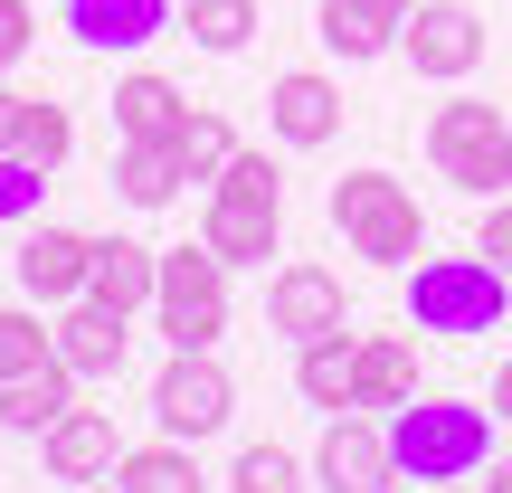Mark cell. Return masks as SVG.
<instances>
[{
	"instance_id": "6da1fadb",
	"label": "cell",
	"mask_w": 512,
	"mask_h": 493,
	"mask_svg": "<svg viewBox=\"0 0 512 493\" xmlns=\"http://www.w3.org/2000/svg\"><path fill=\"white\" fill-rule=\"evenodd\" d=\"M389 456L418 484H475L494 465V418L475 399H408L389 408Z\"/></svg>"
},
{
	"instance_id": "7a4b0ae2",
	"label": "cell",
	"mask_w": 512,
	"mask_h": 493,
	"mask_svg": "<svg viewBox=\"0 0 512 493\" xmlns=\"http://www.w3.org/2000/svg\"><path fill=\"white\" fill-rule=\"evenodd\" d=\"M512 313V275L494 256H418L408 266V323L437 332V342H475V332H494Z\"/></svg>"
},
{
	"instance_id": "3957f363",
	"label": "cell",
	"mask_w": 512,
	"mask_h": 493,
	"mask_svg": "<svg viewBox=\"0 0 512 493\" xmlns=\"http://www.w3.org/2000/svg\"><path fill=\"white\" fill-rule=\"evenodd\" d=\"M275 238H285V171L266 152H238V162L209 181V219H200V247L219 266H266Z\"/></svg>"
},
{
	"instance_id": "277c9868",
	"label": "cell",
	"mask_w": 512,
	"mask_h": 493,
	"mask_svg": "<svg viewBox=\"0 0 512 493\" xmlns=\"http://www.w3.org/2000/svg\"><path fill=\"white\" fill-rule=\"evenodd\" d=\"M332 228H342V247L370 256V266H418L427 256L418 190H408L399 171H351V181H332Z\"/></svg>"
},
{
	"instance_id": "5b68a950",
	"label": "cell",
	"mask_w": 512,
	"mask_h": 493,
	"mask_svg": "<svg viewBox=\"0 0 512 493\" xmlns=\"http://www.w3.org/2000/svg\"><path fill=\"white\" fill-rule=\"evenodd\" d=\"M427 152H437V181H456L465 200H512V124H503V105H475V95L437 105L427 114Z\"/></svg>"
},
{
	"instance_id": "8992f818",
	"label": "cell",
	"mask_w": 512,
	"mask_h": 493,
	"mask_svg": "<svg viewBox=\"0 0 512 493\" xmlns=\"http://www.w3.org/2000/svg\"><path fill=\"white\" fill-rule=\"evenodd\" d=\"M152 323H162L171 351H219V332H228V266L209 247H162Z\"/></svg>"
},
{
	"instance_id": "52a82bcc",
	"label": "cell",
	"mask_w": 512,
	"mask_h": 493,
	"mask_svg": "<svg viewBox=\"0 0 512 493\" xmlns=\"http://www.w3.org/2000/svg\"><path fill=\"white\" fill-rule=\"evenodd\" d=\"M228 418H238L228 370L209 361V351H171L162 380H152V427H162V437H181V446H200V437H219Z\"/></svg>"
},
{
	"instance_id": "ba28073f",
	"label": "cell",
	"mask_w": 512,
	"mask_h": 493,
	"mask_svg": "<svg viewBox=\"0 0 512 493\" xmlns=\"http://www.w3.org/2000/svg\"><path fill=\"white\" fill-rule=\"evenodd\" d=\"M399 57L418 76H437V86H456V76L484 67V19L465 10V0H418L408 29H399Z\"/></svg>"
},
{
	"instance_id": "9c48e42d",
	"label": "cell",
	"mask_w": 512,
	"mask_h": 493,
	"mask_svg": "<svg viewBox=\"0 0 512 493\" xmlns=\"http://www.w3.org/2000/svg\"><path fill=\"white\" fill-rule=\"evenodd\" d=\"M313 484H323V493H389V484H399L389 427H370V418H332L323 446H313Z\"/></svg>"
},
{
	"instance_id": "30bf717a",
	"label": "cell",
	"mask_w": 512,
	"mask_h": 493,
	"mask_svg": "<svg viewBox=\"0 0 512 493\" xmlns=\"http://www.w3.org/2000/svg\"><path fill=\"white\" fill-rule=\"evenodd\" d=\"M57 361L76 370V380H114L124 370V351H133V313H114V304H95V294H76V304H57Z\"/></svg>"
},
{
	"instance_id": "8fae6325",
	"label": "cell",
	"mask_w": 512,
	"mask_h": 493,
	"mask_svg": "<svg viewBox=\"0 0 512 493\" xmlns=\"http://www.w3.org/2000/svg\"><path fill=\"white\" fill-rule=\"evenodd\" d=\"M266 323L285 332L294 351L323 342V332H342V323H351V313H342V275H332V266H275V285H266Z\"/></svg>"
},
{
	"instance_id": "7c38bea8",
	"label": "cell",
	"mask_w": 512,
	"mask_h": 493,
	"mask_svg": "<svg viewBox=\"0 0 512 493\" xmlns=\"http://www.w3.org/2000/svg\"><path fill=\"white\" fill-rule=\"evenodd\" d=\"M418 399V332H351V408H408Z\"/></svg>"
},
{
	"instance_id": "4fadbf2b",
	"label": "cell",
	"mask_w": 512,
	"mask_h": 493,
	"mask_svg": "<svg viewBox=\"0 0 512 493\" xmlns=\"http://www.w3.org/2000/svg\"><path fill=\"white\" fill-rule=\"evenodd\" d=\"M171 10L181 0H67V38L95 48V57H133L171 29Z\"/></svg>"
},
{
	"instance_id": "5bb4252c",
	"label": "cell",
	"mask_w": 512,
	"mask_h": 493,
	"mask_svg": "<svg viewBox=\"0 0 512 493\" xmlns=\"http://www.w3.org/2000/svg\"><path fill=\"white\" fill-rule=\"evenodd\" d=\"M266 124H275V143L323 152L332 133H342V86H332V76H313V67L275 76V86H266Z\"/></svg>"
},
{
	"instance_id": "9a60e30c",
	"label": "cell",
	"mask_w": 512,
	"mask_h": 493,
	"mask_svg": "<svg viewBox=\"0 0 512 493\" xmlns=\"http://www.w3.org/2000/svg\"><path fill=\"white\" fill-rule=\"evenodd\" d=\"M10 266H19V294H29V304H76V294H86V266H95V238H76V228H29Z\"/></svg>"
},
{
	"instance_id": "2e32d148",
	"label": "cell",
	"mask_w": 512,
	"mask_h": 493,
	"mask_svg": "<svg viewBox=\"0 0 512 493\" xmlns=\"http://www.w3.org/2000/svg\"><path fill=\"white\" fill-rule=\"evenodd\" d=\"M408 10H418V0H323V10H313V38H323L342 67H361V57H389V48H399Z\"/></svg>"
},
{
	"instance_id": "e0dca14e",
	"label": "cell",
	"mask_w": 512,
	"mask_h": 493,
	"mask_svg": "<svg viewBox=\"0 0 512 493\" xmlns=\"http://www.w3.org/2000/svg\"><path fill=\"white\" fill-rule=\"evenodd\" d=\"M38 456H48L57 484H105L114 465H124V446H114V418H105V408H67V418L38 437Z\"/></svg>"
},
{
	"instance_id": "ac0fdd59",
	"label": "cell",
	"mask_w": 512,
	"mask_h": 493,
	"mask_svg": "<svg viewBox=\"0 0 512 493\" xmlns=\"http://www.w3.org/2000/svg\"><path fill=\"white\" fill-rule=\"evenodd\" d=\"M181 124H190V95L171 86V76L133 67L124 86H114V143H181Z\"/></svg>"
},
{
	"instance_id": "d6986e66",
	"label": "cell",
	"mask_w": 512,
	"mask_h": 493,
	"mask_svg": "<svg viewBox=\"0 0 512 493\" xmlns=\"http://www.w3.org/2000/svg\"><path fill=\"white\" fill-rule=\"evenodd\" d=\"M152 285H162V247H143V238H95V266H86V294H95V304L143 313Z\"/></svg>"
},
{
	"instance_id": "ffe728a7",
	"label": "cell",
	"mask_w": 512,
	"mask_h": 493,
	"mask_svg": "<svg viewBox=\"0 0 512 493\" xmlns=\"http://www.w3.org/2000/svg\"><path fill=\"white\" fill-rule=\"evenodd\" d=\"M67 408H76V370L67 361H38V370H19V380H0V427H10V437H48Z\"/></svg>"
},
{
	"instance_id": "44dd1931",
	"label": "cell",
	"mask_w": 512,
	"mask_h": 493,
	"mask_svg": "<svg viewBox=\"0 0 512 493\" xmlns=\"http://www.w3.org/2000/svg\"><path fill=\"white\" fill-rule=\"evenodd\" d=\"M114 190L133 209H171L181 200V143H124L114 152Z\"/></svg>"
},
{
	"instance_id": "7402d4cb",
	"label": "cell",
	"mask_w": 512,
	"mask_h": 493,
	"mask_svg": "<svg viewBox=\"0 0 512 493\" xmlns=\"http://www.w3.org/2000/svg\"><path fill=\"white\" fill-rule=\"evenodd\" d=\"M114 484H124V493H209V475L190 465V446H181V437H162V446H124Z\"/></svg>"
},
{
	"instance_id": "603a6c76",
	"label": "cell",
	"mask_w": 512,
	"mask_h": 493,
	"mask_svg": "<svg viewBox=\"0 0 512 493\" xmlns=\"http://www.w3.org/2000/svg\"><path fill=\"white\" fill-rule=\"evenodd\" d=\"M294 389H304V408H332L342 418L351 408V332H323V342L294 351Z\"/></svg>"
},
{
	"instance_id": "cb8c5ba5",
	"label": "cell",
	"mask_w": 512,
	"mask_h": 493,
	"mask_svg": "<svg viewBox=\"0 0 512 493\" xmlns=\"http://www.w3.org/2000/svg\"><path fill=\"white\" fill-rule=\"evenodd\" d=\"M181 19H190V48L209 57H238L256 38V0H181Z\"/></svg>"
},
{
	"instance_id": "d4e9b609",
	"label": "cell",
	"mask_w": 512,
	"mask_h": 493,
	"mask_svg": "<svg viewBox=\"0 0 512 493\" xmlns=\"http://www.w3.org/2000/svg\"><path fill=\"white\" fill-rule=\"evenodd\" d=\"M38 361H57V332L38 323V304H0V380H19Z\"/></svg>"
},
{
	"instance_id": "484cf974",
	"label": "cell",
	"mask_w": 512,
	"mask_h": 493,
	"mask_svg": "<svg viewBox=\"0 0 512 493\" xmlns=\"http://www.w3.org/2000/svg\"><path fill=\"white\" fill-rule=\"evenodd\" d=\"M19 162H38V171H57V162H67V152H76V124H67V105H38V95H29V114H19Z\"/></svg>"
},
{
	"instance_id": "4316f807",
	"label": "cell",
	"mask_w": 512,
	"mask_h": 493,
	"mask_svg": "<svg viewBox=\"0 0 512 493\" xmlns=\"http://www.w3.org/2000/svg\"><path fill=\"white\" fill-rule=\"evenodd\" d=\"M228 162H238L228 124H219V114H190V124H181V181H219Z\"/></svg>"
},
{
	"instance_id": "83f0119b",
	"label": "cell",
	"mask_w": 512,
	"mask_h": 493,
	"mask_svg": "<svg viewBox=\"0 0 512 493\" xmlns=\"http://www.w3.org/2000/svg\"><path fill=\"white\" fill-rule=\"evenodd\" d=\"M228 493H304V465H294L285 446H247L238 475H228Z\"/></svg>"
},
{
	"instance_id": "f1b7e54d",
	"label": "cell",
	"mask_w": 512,
	"mask_h": 493,
	"mask_svg": "<svg viewBox=\"0 0 512 493\" xmlns=\"http://www.w3.org/2000/svg\"><path fill=\"white\" fill-rule=\"evenodd\" d=\"M38 190H48V171L38 162H19V152H0V228H19L38 209Z\"/></svg>"
},
{
	"instance_id": "f546056e",
	"label": "cell",
	"mask_w": 512,
	"mask_h": 493,
	"mask_svg": "<svg viewBox=\"0 0 512 493\" xmlns=\"http://www.w3.org/2000/svg\"><path fill=\"white\" fill-rule=\"evenodd\" d=\"M29 38H38L29 0H0V86H10V67H19V57H29Z\"/></svg>"
},
{
	"instance_id": "4dcf8cb0",
	"label": "cell",
	"mask_w": 512,
	"mask_h": 493,
	"mask_svg": "<svg viewBox=\"0 0 512 493\" xmlns=\"http://www.w3.org/2000/svg\"><path fill=\"white\" fill-rule=\"evenodd\" d=\"M475 247L512 275V200H484V238H475Z\"/></svg>"
},
{
	"instance_id": "1f68e13d",
	"label": "cell",
	"mask_w": 512,
	"mask_h": 493,
	"mask_svg": "<svg viewBox=\"0 0 512 493\" xmlns=\"http://www.w3.org/2000/svg\"><path fill=\"white\" fill-rule=\"evenodd\" d=\"M19 114H29V95H10V86H0V152L19 143Z\"/></svg>"
},
{
	"instance_id": "d6a6232c",
	"label": "cell",
	"mask_w": 512,
	"mask_h": 493,
	"mask_svg": "<svg viewBox=\"0 0 512 493\" xmlns=\"http://www.w3.org/2000/svg\"><path fill=\"white\" fill-rule=\"evenodd\" d=\"M494 418H512V361L494 370Z\"/></svg>"
},
{
	"instance_id": "836d02e7",
	"label": "cell",
	"mask_w": 512,
	"mask_h": 493,
	"mask_svg": "<svg viewBox=\"0 0 512 493\" xmlns=\"http://www.w3.org/2000/svg\"><path fill=\"white\" fill-rule=\"evenodd\" d=\"M484 493H512V456H503V465H494V484H484Z\"/></svg>"
},
{
	"instance_id": "e575fe53",
	"label": "cell",
	"mask_w": 512,
	"mask_h": 493,
	"mask_svg": "<svg viewBox=\"0 0 512 493\" xmlns=\"http://www.w3.org/2000/svg\"><path fill=\"white\" fill-rule=\"evenodd\" d=\"M76 493H124V484H114V475H105V484H76Z\"/></svg>"
},
{
	"instance_id": "d590c367",
	"label": "cell",
	"mask_w": 512,
	"mask_h": 493,
	"mask_svg": "<svg viewBox=\"0 0 512 493\" xmlns=\"http://www.w3.org/2000/svg\"><path fill=\"white\" fill-rule=\"evenodd\" d=\"M427 493H475V484H427Z\"/></svg>"
}]
</instances>
